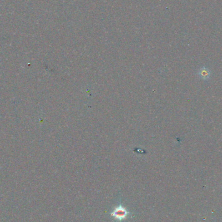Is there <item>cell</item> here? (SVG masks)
<instances>
[{"mask_svg": "<svg viewBox=\"0 0 222 222\" xmlns=\"http://www.w3.org/2000/svg\"><path fill=\"white\" fill-rule=\"evenodd\" d=\"M111 215L116 221H121L126 219L131 215V213L127 210L126 207L123 205H120L119 206L115 207L113 211L111 213Z\"/></svg>", "mask_w": 222, "mask_h": 222, "instance_id": "1", "label": "cell"}, {"mask_svg": "<svg viewBox=\"0 0 222 222\" xmlns=\"http://www.w3.org/2000/svg\"><path fill=\"white\" fill-rule=\"evenodd\" d=\"M198 74L201 79L205 80V81H207V80L209 79L210 77L211 72L208 68L205 67H203L199 70Z\"/></svg>", "mask_w": 222, "mask_h": 222, "instance_id": "2", "label": "cell"}]
</instances>
